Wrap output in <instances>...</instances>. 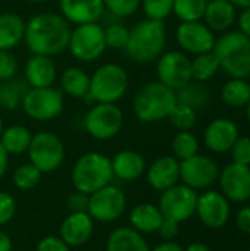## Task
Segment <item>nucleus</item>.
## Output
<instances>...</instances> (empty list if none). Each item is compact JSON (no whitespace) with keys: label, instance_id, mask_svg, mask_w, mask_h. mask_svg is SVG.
I'll return each instance as SVG.
<instances>
[{"label":"nucleus","instance_id":"1","mask_svg":"<svg viewBox=\"0 0 250 251\" xmlns=\"http://www.w3.org/2000/svg\"><path fill=\"white\" fill-rule=\"evenodd\" d=\"M71 24L56 12H40L25 22L24 43L31 54L56 56L68 50Z\"/></svg>","mask_w":250,"mask_h":251},{"label":"nucleus","instance_id":"2","mask_svg":"<svg viewBox=\"0 0 250 251\" xmlns=\"http://www.w3.org/2000/svg\"><path fill=\"white\" fill-rule=\"evenodd\" d=\"M168 38L164 21L144 18L130 28V38L124 53L137 63H150L165 51Z\"/></svg>","mask_w":250,"mask_h":251},{"label":"nucleus","instance_id":"3","mask_svg":"<svg viewBox=\"0 0 250 251\" xmlns=\"http://www.w3.org/2000/svg\"><path fill=\"white\" fill-rule=\"evenodd\" d=\"M175 104V91L156 79L149 81L139 88L133 99V112L137 121L143 124H155L168 119Z\"/></svg>","mask_w":250,"mask_h":251},{"label":"nucleus","instance_id":"4","mask_svg":"<svg viewBox=\"0 0 250 251\" xmlns=\"http://www.w3.org/2000/svg\"><path fill=\"white\" fill-rule=\"evenodd\" d=\"M113 172L111 159L100 151H87L81 154L71 171V182L74 190L87 196L112 184Z\"/></svg>","mask_w":250,"mask_h":251},{"label":"nucleus","instance_id":"5","mask_svg":"<svg viewBox=\"0 0 250 251\" xmlns=\"http://www.w3.org/2000/svg\"><path fill=\"white\" fill-rule=\"evenodd\" d=\"M220 68L231 78L248 79L250 76V38L240 31L224 32L212 50Z\"/></svg>","mask_w":250,"mask_h":251},{"label":"nucleus","instance_id":"6","mask_svg":"<svg viewBox=\"0 0 250 251\" xmlns=\"http://www.w3.org/2000/svg\"><path fill=\"white\" fill-rule=\"evenodd\" d=\"M128 84V72L121 65L108 62L90 75L88 96L96 103H118L127 94Z\"/></svg>","mask_w":250,"mask_h":251},{"label":"nucleus","instance_id":"7","mask_svg":"<svg viewBox=\"0 0 250 251\" xmlns=\"http://www.w3.org/2000/svg\"><path fill=\"white\" fill-rule=\"evenodd\" d=\"M27 154L29 162L44 175L56 172L63 165L66 151L59 135L50 131H40L32 134Z\"/></svg>","mask_w":250,"mask_h":251},{"label":"nucleus","instance_id":"8","mask_svg":"<svg viewBox=\"0 0 250 251\" xmlns=\"http://www.w3.org/2000/svg\"><path fill=\"white\" fill-rule=\"evenodd\" d=\"M68 50L78 62L91 63L97 60L106 51L105 28L99 22L74 25L71 29Z\"/></svg>","mask_w":250,"mask_h":251},{"label":"nucleus","instance_id":"9","mask_svg":"<svg viewBox=\"0 0 250 251\" xmlns=\"http://www.w3.org/2000/svg\"><path fill=\"white\" fill-rule=\"evenodd\" d=\"M85 132L99 141L116 137L124 126V112L116 103H96L84 116Z\"/></svg>","mask_w":250,"mask_h":251},{"label":"nucleus","instance_id":"10","mask_svg":"<svg viewBox=\"0 0 250 251\" xmlns=\"http://www.w3.org/2000/svg\"><path fill=\"white\" fill-rule=\"evenodd\" d=\"M21 109L32 121H53L63 112V93L60 88L53 85L43 88H28Z\"/></svg>","mask_w":250,"mask_h":251},{"label":"nucleus","instance_id":"11","mask_svg":"<svg viewBox=\"0 0 250 251\" xmlns=\"http://www.w3.org/2000/svg\"><path fill=\"white\" fill-rule=\"evenodd\" d=\"M125 207L127 197L124 191L119 187L109 184L88 196L87 213L94 222L112 224L124 215Z\"/></svg>","mask_w":250,"mask_h":251},{"label":"nucleus","instance_id":"12","mask_svg":"<svg viewBox=\"0 0 250 251\" xmlns=\"http://www.w3.org/2000/svg\"><path fill=\"white\" fill-rule=\"evenodd\" d=\"M196 203H197V193L193 188L178 182L177 185L161 193L158 207L164 219L183 224L194 216Z\"/></svg>","mask_w":250,"mask_h":251},{"label":"nucleus","instance_id":"13","mask_svg":"<svg viewBox=\"0 0 250 251\" xmlns=\"http://www.w3.org/2000/svg\"><path fill=\"white\" fill-rule=\"evenodd\" d=\"M158 81L177 91L192 81L190 57L181 50L164 51L156 60Z\"/></svg>","mask_w":250,"mask_h":251},{"label":"nucleus","instance_id":"14","mask_svg":"<svg viewBox=\"0 0 250 251\" xmlns=\"http://www.w3.org/2000/svg\"><path fill=\"white\" fill-rule=\"evenodd\" d=\"M220 168L217 162L208 156L196 154L180 162V182L197 190H206L218 181Z\"/></svg>","mask_w":250,"mask_h":251},{"label":"nucleus","instance_id":"15","mask_svg":"<svg viewBox=\"0 0 250 251\" xmlns=\"http://www.w3.org/2000/svg\"><path fill=\"white\" fill-rule=\"evenodd\" d=\"M175 38L181 51L192 54L212 51L217 41L214 31L202 21L181 22L175 31Z\"/></svg>","mask_w":250,"mask_h":251},{"label":"nucleus","instance_id":"16","mask_svg":"<svg viewBox=\"0 0 250 251\" xmlns=\"http://www.w3.org/2000/svg\"><path fill=\"white\" fill-rule=\"evenodd\" d=\"M194 215L211 229L224 228L230 219V201L222 193L208 190L197 196Z\"/></svg>","mask_w":250,"mask_h":251},{"label":"nucleus","instance_id":"17","mask_svg":"<svg viewBox=\"0 0 250 251\" xmlns=\"http://www.w3.org/2000/svg\"><path fill=\"white\" fill-rule=\"evenodd\" d=\"M221 193L228 201L245 203L250 199V166L230 163L220 172Z\"/></svg>","mask_w":250,"mask_h":251},{"label":"nucleus","instance_id":"18","mask_svg":"<svg viewBox=\"0 0 250 251\" xmlns=\"http://www.w3.org/2000/svg\"><path fill=\"white\" fill-rule=\"evenodd\" d=\"M146 181L155 191H165L180 182V160L174 156H161L146 168Z\"/></svg>","mask_w":250,"mask_h":251},{"label":"nucleus","instance_id":"19","mask_svg":"<svg viewBox=\"0 0 250 251\" xmlns=\"http://www.w3.org/2000/svg\"><path fill=\"white\" fill-rule=\"evenodd\" d=\"M93 232H94V221L87 212L69 213L60 224L59 237L71 249H78L90 241Z\"/></svg>","mask_w":250,"mask_h":251},{"label":"nucleus","instance_id":"20","mask_svg":"<svg viewBox=\"0 0 250 251\" xmlns=\"http://www.w3.org/2000/svg\"><path fill=\"white\" fill-rule=\"evenodd\" d=\"M237 125L227 118L214 119L205 129L203 141L205 146L214 153H227L239 138Z\"/></svg>","mask_w":250,"mask_h":251},{"label":"nucleus","instance_id":"21","mask_svg":"<svg viewBox=\"0 0 250 251\" xmlns=\"http://www.w3.org/2000/svg\"><path fill=\"white\" fill-rule=\"evenodd\" d=\"M60 15L72 25L99 22L105 13L103 0H59Z\"/></svg>","mask_w":250,"mask_h":251},{"label":"nucleus","instance_id":"22","mask_svg":"<svg viewBox=\"0 0 250 251\" xmlns=\"http://www.w3.org/2000/svg\"><path fill=\"white\" fill-rule=\"evenodd\" d=\"M24 78L29 88L52 87L57 78V69L53 59L50 56L31 54L25 63Z\"/></svg>","mask_w":250,"mask_h":251},{"label":"nucleus","instance_id":"23","mask_svg":"<svg viewBox=\"0 0 250 251\" xmlns=\"http://www.w3.org/2000/svg\"><path fill=\"white\" fill-rule=\"evenodd\" d=\"M112 172L113 178L122 182H134L140 179L146 172V160L136 150H121L112 159Z\"/></svg>","mask_w":250,"mask_h":251},{"label":"nucleus","instance_id":"24","mask_svg":"<svg viewBox=\"0 0 250 251\" xmlns=\"http://www.w3.org/2000/svg\"><path fill=\"white\" fill-rule=\"evenodd\" d=\"M237 19V7L228 0H208L203 22L217 32H227Z\"/></svg>","mask_w":250,"mask_h":251},{"label":"nucleus","instance_id":"25","mask_svg":"<svg viewBox=\"0 0 250 251\" xmlns=\"http://www.w3.org/2000/svg\"><path fill=\"white\" fill-rule=\"evenodd\" d=\"M162 221L164 216L158 204L153 203H139L131 209L128 215L130 226L141 235L156 234Z\"/></svg>","mask_w":250,"mask_h":251},{"label":"nucleus","instance_id":"26","mask_svg":"<svg viewBox=\"0 0 250 251\" xmlns=\"http://www.w3.org/2000/svg\"><path fill=\"white\" fill-rule=\"evenodd\" d=\"M144 235L131 226H119L113 229L106 241V251H150Z\"/></svg>","mask_w":250,"mask_h":251},{"label":"nucleus","instance_id":"27","mask_svg":"<svg viewBox=\"0 0 250 251\" xmlns=\"http://www.w3.org/2000/svg\"><path fill=\"white\" fill-rule=\"evenodd\" d=\"M25 21L12 12L0 13V50H13L24 41Z\"/></svg>","mask_w":250,"mask_h":251},{"label":"nucleus","instance_id":"28","mask_svg":"<svg viewBox=\"0 0 250 251\" xmlns=\"http://www.w3.org/2000/svg\"><path fill=\"white\" fill-rule=\"evenodd\" d=\"M60 91L72 99H84L90 91V75L80 66H68L60 74Z\"/></svg>","mask_w":250,"mask_h":251},{"label":"nucleus","instance_id":"29","mask_svg":"<svg viewBox=\"0 0 250 251\" xmlns=\"http://www.w3.org/2000/svg\"><path fill=\"white\" fill-rule=\"evenodd\" d=\"M32 134L25 125H10L3 128L0 134V143L9 156H19L28 151Z\"/></svg>","mask_w":250,"mask_h":251},{"label":"nucleus","instance_id":"30","mask_svg":"<svg viewBox=\"0 0 250 251\" xmlns=\"http://www.w3.org/2000/svg\"><path fill=\"white\" fill-rule=\"evenodd\" d=\"M220 69V62L214 51L194 54V57L190 59V74L193 81L206 82L212 79Z\"/></svg>","mask_w":250,"mask_h":251},{"label":"nucleus","instance_id":"31","mask_svg":"<svg viewBox=\"0 0 250 251\" xmlns=\"http://www.w3.org/2000/svg\"><path fill=\"white\" fill-rule=\"evenodd\" d=\"M175 94H177L178 103L187 104L196 112L203 109L209 103V99H211L209 90L203 85V82H197L193 79L184 87H181L180 90H177Z\"/></svg>","mask_w":250,"mask_h":251},{"label":"nucleus","instance_id":"32","mask_svg":"<svg viewBox=\"0 0 250 251\" xmlns=\"http://www.w3.org/2000/svg\"><path fill=\"white\" fill-rule=\"evenodd\" d=\"M221 99L231 107H246L250 100V82L242 78H231L224 84Z\"/></svg>","mask_w":250,"mask_h":251},{"label":"nucleus","instance_id":"33","mask_svg":"<svg viewBox=\"0 0 250 251\" xmlns=\"http://www.w3.org/2000/svg\"><path fill=\"white\" fill-rule=\"evenodd\" d=\"M1 87V99H0V106L7 110H15L21 107L22 100L28 91V84L25 79H18L16 76L4 81L0 84Z\"/></svg>","mask_w":250,"mask_h":251},{"label":"nucleus","instance_id":"34","mask_svg":"<svg viewBox=\"0 0 250 251\" xmlns=\"http://www.w3.org/2000/svg\"><path fill=\"white\" fill-rule=\"evenodd\" d=\"M172 156L177 160H186L199 154V141L190 131H178L171 143Z\"/></svg>","mask_w":250,"mask_h":251},{"label":"nucleus","instance_id":"35","mask_svg":"<svg viewBox=\"0 0 250 251\" xmlns=\"http://www.w3.org/2000/svg\"><path fill=\"white\" fill-rule=\"evenodd\" d=\"M41 178H43V174L31 162L19 165L12 174L13 187L18 188L19 191L34 190L41 182Z\"/></svg>","mask_w":250,"mask_h":251},{"label":"nucleus","instance_id":"36","mask_svg":"<svg viewBox=\"0 0 250 251\" xmlns=\"http://www.w3.org/2000/svg\"><path fill=\"white\" fill-rule=\"evenodd\" d=\"M208 0H174L172 13L181 22L202 21Z\"/></svg>","mask_w":250,"mask_h":251},{"label":"nucleus","instance_id":"37","mask_svg":"<svg viewBox=\"0 0 250 251\" xmlns=\"http://www.w3.org/2000/svg\"><path fill=\"white\" fill-rule=\"evenodd\" d=\"M168 119L178 131H190L196 125L197 112L194 109H192L190 106L177 101V104L171 110Z\"/></svg>","mask_w":250,"mask_h":251},{"label":"nucleus","instance_id":"38","mask_svg":"<svg viewBox=\"0 0 250 251\" xmlns=\"http://www.w3.org/2000/svg\"><path fill=\"white\" fill-rule=\"evenodd\" d=\"M105 28V43L106 49L111 50H122L127 47L128 38H130V28L124 24L113 22L109 24Z\"/></svg>","mask_w":250,"mask_h":251},{"label":"nucleus","instance_id":"39","mask_svg":"<svg viewBox=\"0 0 250 251\" xmlns=\"http://www.w3.org/2000/svg\"><path fill=\"white\" fill-rule=\"evenodd\" d=\"M140 7L143 9L146 18L165 21L172 15L174 0H141Z\"/></svg>","mask_w":250,"mask_h":251},{"label":"nucleus","instance_id":"40","mask_svg":"<svg viewBox=\"0 0 250 251\" xmlns=\"http://www.w3.org/2000/svg\"><path fill=\"white\" fill-rule=\"evenodd\" d=\"M141 0H103L105 10L116 18H130L139 12Z\"/></svg>","mask_w":250,"mask_h":251},{"label":"nucleus","instance_id":"41","mask_svg":"<svg viewBox=\"0 0 250 251\" xmlns=\"http://www.w3.org/2000/svg\"><path fill=\"white\" fill-rule=\"evenodd\" d=\"M16 215V200L7 191L0 190V228L13 221Z\"/></svg>","mask_w":250,"mask_h":251},{"label":"nucleus","instance_id":"42","mask_svg":"<svg viewBox=\"0 0 250 251\" xmlns=\"http://www.w3.org/2000/svg\"><path fill=\"white\" fill-rule=\"evenodd\" d=\"M18 60L12 50H0V82L9 81L16 76Z\"/></svg>","mask_w":250,"mask_h":251},{"label":"nucleus","instance_id":"43","mask_svg":"<svg viewBox=\"0 0 250 251\" xmlns=\"http://www.w3.org/2000/svg\"><path fill=\"white\" fill-rule=\"evenodd\" d=\"M230 151L234 163L250 166V137H239Z\"/></svg>","mask_w":250,"mask_h":251},{"label":"nucleus","instance_id":"44","mask_svg":"<svg viewBox=\"0 0 250 251\" xmlns=\"http://www.w3.org/2000/svg\"><path fill=\"white\" fill-rule=\"evenodd\" d=\"M88 207V196L74 190L68 197H66V209L69 213H81L87 212Z\"/></svg>","mask_w":250,"mask_h":251},{"label":"nucleus","instance_id":"45","mask_svg":"<svg viewBox=\"0 0 250 251\" xmlns=\"http://www.w3.org/2000/svg\"><path fill=\"white\" fill-rule=\"evenodd\" d=\"M72 249L59 237V235H47L37 243L35 251H71Z\"/></svg>","mask_w":250,"mask_h":251},{"label":"nucleus","instance_id":"46","mask_svg":"<svg viewBox=\"0 0 250 251\" xmlns=\"http://www.w3.org/2000/svg\"><path fill=\"white\" fill-rule=\"evenodd\" d=\"M156 234L164 241H174L180 234V224H177L174 221H169V219H164Z\"/></svg>","mask_w":250,"mask_h":251},{"label":"nucleus","instance_id":"47","mask_svg":"<svg viewBox=\"0 0 250 251\" xmlns=\"http://www.w3.org/2000/svg\"><path fill=\"white\" fill-rule=\"evenodd\" d=\"M236 224H237V226H239V229H240L242 232L249 234L250 235V206L242 207V209L237 212Z\"/></svg>","mask_w":250,"mask_h":251},{"label":"nucleus","instance_id":"48","mask_svg":"<svg viewBox=\"0 0 250 251\" xmlns=\"http://www.w3.org/2000/svg\"><path fill=\"white\" fill-rule=\"evenodd\" d=\"M237 24H239V31L250 38V7L242 9L240 15L237 16Z\"/></svg>","mask_w":250,"mask_h":251},{"label":"nucleus","instance_id":"49","mask_svg":"<svg viewBox=\"0 0 250 251\" xmlns=\"http://www.w3.org/2000/svg\"><path fill=\"white\" fill-rule=\"evenodd\" d=\"M150 251H184V249L180 244H177L175 241H164Z\"/></svg>","mask_w":250,"mask_h":251},{"label":"nucleus","instance_id":"50","mask_svg":"<svg viewBox=\"0 0 250 251\" xmlns=\"http://www.w3.org/2000/svg\"><path fill=\"white\" fill-rule=\"evenodd\" d=\"M7 168H9V154L0 143V179L6 175Z\"/></svg>","mask_w":250,"mask_h":251},{"label":"nucleus","instance_id":"51","mask_svg":"<svg viewBox=\"0 0 250 251\" xmlns=\"http://www.w3.org/2000/svg\"><path fill=\"white\" fill-rule=\"evenodd\" d=\"M0 251H13V241L10 235L0 229Z\"/></svg>","mask_w":250,"mask_h":251},{"label":"nucleus","instance_id":"52","mask_svg":"<svg viewBox=\"0 0 250 251\" xmlns=\"http://www.w3.org/2000/svg\"><path fill=\"white\" fill-rule=\"evenodd\" d=\"M184 251H211V249L203 243H192L184 249Z\"/></svg>","mask_w":250,"mask_h":251},{"label":"nucleus","instance_id":"53","mask_svg":"<svg viewBox=\"0 0 250 251\" xmlns=\"http://www.w3.org/2000/svg\"><path fill=\"white\" fill-rule=\"evenodd\" d=\"M231 4H234L236 7H240V9H246L250 7V0H228Z\"/></svg>","mask_w":250,"mask_h":251},{"label":"nucleus","instance_id":"54","mask_svg":"<svg viewBox=\"0 0 250 251\" xmlns=\"http://www.w3.org/2000/svg\"><path fill=\"white\" fill-rule=\"evenodd\" d=\"M246 115H248V121H249V124H250V100H249V103L246 104Z\"/></svg>","mask_w":250,"mask_h":251},{"label":"nucleus","instance_id":"55","mask_svg":"<svg viewBox=\"0 0 250 251\" xmlns=\"http://www.w3.org/2000/svg\"><path fill=\"white\" fill-rule=\"evenodd\" d=\"M25 1H28V3H44L47 0H25Z\"/></svg>","mask_w":250,"mask_h":251},{"label":"nucleus","instance_id":"56","mask_svg":"<svg viewBox=\"0 0 250 251\" xmlns=\"http://www.w3.org/2000/svg\"><path fill=\"white\" fill-rule=\"evenodd\" d=\"M3 128H4V126H3V121H1V118H0V134H1V131H3Z\"/></svg>","mask_w":250,"mask_h":251},{"label":"nucleus","instance_id":"57","mask_svg":"<svg viewBox=\"0 0 250 251\" xmlns=\"http://www.w3.org/2000/svg\"><path fill=\"white\" fill-rule=\"evenodd\" d=\"M0 99H1V87H0Z\"/></svg>","mask_w":250,"mask_h":251},{"label":"nucleus","instance_id":"58","mask_svg":"<svg viewBox=\"0 0 250 251\" xmlns=\"http://www.w3.org/2000/svg\"><path fill=\"white\" fill-rule=\"evenodd\" d=\"M249 201H250V199H249Z\"/></svg>","mask_w":250,"mask_h":251}]
</instances>
